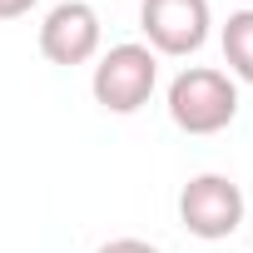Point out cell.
Segmentation results:
<instances>
[{
	"mask_svg": "<svg viewBox=\"0 0 253 253\" xmlns=\"http://www.w3.org/2000/svg\"><path fill=\"white\" fill-rule=\"evenodd\" d=\"M169 119L184 134H218L238 119V84L228 70L189 65L169 80Z\"/></svg>",
	"mask_w": 253,
	"mask_h": 253,
	"instance_id": "obj_1",
	"label": "cell"
},
{
	"mask_svg": "<svg viewBox=\"0 0 253 253\" xmlns=\"http://www.w3.org/2000/svg\"><path fill=\"white\" fill-rule=\"evenodd\" d=\"M40 5V0H0V20H20V15H30Z\"/></svg>",
	"mask_w": 253,
	"mask_h": 253,
	"instance_id": "obj_8",
	"label": "cell"
},
{
	"mask_svg": "<svg viewBox=\"0 0 253 253\" xmlns=\"http://www.w3.org/2000/svg\"><path fill=\"white\" fill-rule=\"evenodd\" d=\"M243 189L228 179V174H194L184 189H179V223L204 238V243H218V238H233L243 228Z\"/></svg>",
	"mask_w": 253,
	"mask_h": 253,
	"instance_id": "obj_3",
	"label": "cell"
},
{
	"mask_svg": "<svg viewBox=\"0 0 253 253\" xmlns=\"http://www.w3.org/2000/svg\"><path fill=\"white\" fill-rule=\"evenodd\" d=\"M209 0H139V30L154 55H194L209 40Z\"/></svg>",
	"mask_w": 253,
	"mask_h": 253,
	"instance_id": "obj_4",
	"label": "cell"
},
{
	"mask_svg": "<svg viewBox=\"0 0 253 253\" xmlns=\"http://www.w3.org/2000/svg\"><path fill=\"white\" fill-rule=\"evenodd\" d=\"M223 60H228V75L253 84V10H233L223 20Z\"/></svg>",
	"mask_w": 253,
	"mask_h": 253,
	"instance_id": "obj_6",
	"label": "cell"
},
{
	"mask_svg": "<svg viewBox=\"0 0 253 253\" xmlns=\"http://www.w3.org/2000/svg\"><path fill=\"white\" fill-rule=\"evenodd\" d=\"M154 84H159V55H154L149 45H139V40L109 45V50L99 55L94 75H89V94H94V104L109 109V114H134V109H144L149 94H154Z\"/></svg>",
	"mask_w": 253,
	"mask_h": 253,
	"instance_id": "obj_2",
	"label": "cell"
},
{
	"mask_svg": "<svg viewBox=\"0 0 253 253\" xmlns=\"http://www.w3.org/2000/svg\"><path fill=\"white\" fill-rule=\"evenodd\" d=\"M94 253H164V248H154L149 238H109V243H99Z\"/></svg>",
	"mask_w": 253,
	"mask_h": 253,
	"instance_id": "obj_7",
	"label": "cell"
},
{
	"mask_svg": "<svg viewBox=\"0 0 253 253\" xmlns=\"http://www.w3.org/2000/svg\"><path fill=\"white\" fill-rule=\"evenodd\" d=\"M99 40H104V25L89 0H60L40 20V55L50 65H89L99 55Z\"/></svg>",
	"mask_w": 253,
	"mask_h": 253,
	"instance_id": "obj_5",
	"label": "cell"
}]
</instances>
